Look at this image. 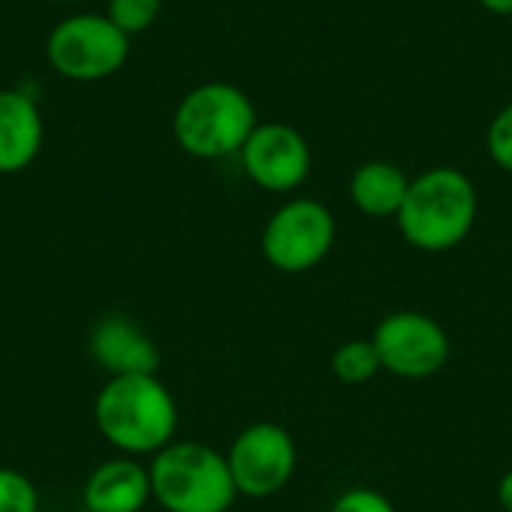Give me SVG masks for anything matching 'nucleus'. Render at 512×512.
<instances>
[{
  "label": "nucleus",
  "mask_w": 512,
  "mask_h": 512,
  "mask_svg": "<svg viewBox=\"0 0 512 512\" xmlns=\"http://www.w3.org/2000/svg\"><path fill=\"white\" fill-rule=\"evenodd\" d=\"M93 423L108 447L141 459L156 456L174 441L180 408L159 375H120L108 378L96 393Z\"/></svg>",
  "instance_id": "f257e3e1"
},
{
  "label": "nucleus",
  "mask_w": 512,
  "mask_h": 512,
  "mask_svg": "<svg viewBox=\"0 0 512 512\" xmlns=\"http://www.w3.org/2000/svg\"><path fill=\"white\" fill-rule=\"evenodd\" d=\"M162 12V0H108L105 15L132 39L135 33H144L156 24Z\"/></svg>",
  "instance_id": "2eb2a0df"
},
{
  "label": "nucleus",
  "mask_w": 512,
  "mask_h": 512,
  "mask_svg": "<svg viewBox=\"0 0 512 512\" xmlns=\"http://www.w3.org/2000/svg\"><path fill=\"white\" fill-rule=\"evenodd\" d=\"M246 177L264 192H294L306 183L312 150L303 132L288 123H258L240 150Z\"/></svg>",
  "instance_id": "1a4fd4ad"
},
{
  "label": "nucleus",
  "mask_w": 512,
  "mask_h": 512,
  "mask_svg": "<svg viewBox=\"0 0 512 512\" xmlns=\"http://www.w3.org/2000/svg\"><path fill=\"white\" fill-rule=\"evenodd\" d=\"M408 174L384 159H372L363 162L354 177H351V201L360 213L372 216V219H396L405 195H408Z\"/></svg>",
  "instance_id": "ddd939ff"
},
{
  "label": "nucleus",
  "mask_w": 512,
  "mask_h": 512,
  "mask_svg": "<svg viewBox=\"0 0 512 512\" xmlns=\"http://www.w3.org/2000/svg\"><path fill=\"white\" fill-rule=\"evenodd\" d=\"M90 357L108 378L156 375L162 363L156 342L126 315H108L90 330Z\"/></svg>",
  "instance_id": "9d476101"
},
{
  "label": "nucleus",
  "mask_w": 512,
  "mask_h": 512,
  "mask_svg": "<svg viewBox=\"0 0 512 512\" xmlns=\"http://www.w3.org/2000/svg\"><path fill=\"white\" fill-rule=\"evenodd\" d=\"M81 501L87 512H141L153 501L150 468L135 456L105 459L84 480Z\"/></svg>",
  "instance_id": "9b49d317"
},
{
  "label": "nucleus",
  "mask_w": 512,
  "mask_h": 512,
  "mask_svg": "<svg viewBox=\"0 0 512 512\" xmlns=\"http://www.w3.org/2000/svg\"><path fill=\"white\" fill-rule=\"evenodd\" d=\"M486 147H489V156L495 159V165L512 174V102L507 108H501L495 114V120L489 123Z\"/></svg>",
  "instance_id": "f3484780"
},
{
  "label": "nucleus",
  "mask_w": 512,
  "mask_h": 512,
  "mask_svg": "<svg viewBox=\"0 0 512 512\" xmlns=\"http://www.w3.org/2000/svg\"><path fill=\"white\" fill-rule=\"evenodd\" d=\"M147 468L153 501L165 512H228L237 501L225 453L201 441H171Z\"/></svg>",
  "instance_id": "7ed1b4c3"
},
{
  "label": "nucleus",
  "mask_w": 512,
  "mask_h": 512,
  "mask_svg": "<svg viewBox=\"0 0 512 512\" xmlns=\"http://www.w3.org/2000/svg\"><path fill=\"white\" fill-rule=\"evenodd\" d=\"M75 512H87V510H84V507H81V510H75Z\"/></svg>",
  "instance_id": "4be33fe9"
},
{
  "label": "nucleus",
  "mask_w": 512,
  "mask_h": 512,
  "mask_svg": "<svg viewBox=\"0 0 512 512\" xmlns=\"http://www.w3.org/2000/svg\"><path fill=\"white\" fill-rule=\"evenodd\" d=\"M0 512H39L33 480L15 468H0Z\"/></svg>",
  "instance_id": "dca6fc26"
},
{
  "label": "nucleus",
  "mask_w": 512,
  "mask_h": 512,
  "mask_svg": "<svg viewBox=\"0 0 512 512\" xmlns=\"http://www.w3.org/2000/svg\"><path fill=\"white\" fill-rule=\"evenodd\" d=\"M372 342L381 357V369L405 381L435 378L450 360V336L441 321L414 309L384 315Z\"/></svg>",
  "instance_id": "6e6552de"
},
{
  "label": "nucleus",
  "mask_w": 512,
  "mask_h": 512,
  "mask_svg": "<svg viewBox=\"0 0 512 512\" xmlns=\"http://www.w3.org/2000/svg\"><path fill=\"white\" fill-rule=\"evenodd\" d=\"M336 243V219L315 198L282 204L261 231V255L279 273H306L318 267Z\"/></svg>",
  "instance_id": "423d86ee"
},
{
  "label": "nucleus",
  "mask_w": 512,
  "mask_h": 512,
  "mask_svg": "<svg viewBox=\"0 0 512 512\" xmlns=\"http://www.w3.org/2000/svg\"><path fill=\"white\" fill-rule=\"evenodd\" d=\"M51 3H78V0H51Z\"/></svg>",
  "instance_id": "412c9836"
},
{
  "label": "nucleus",
  "mask_w": 512,
  "mask_h": 512,
  "mask_svg": "<svg viewBox=\"0 0 512 512\" xmlns=\"http://www.w3.org/2000/svg\"><path fill=\"white\" fill-rule=\"evenodd\" d=\"M477 189L459 168H429L411 180L405 204L396 216L402 237L420 252L456 249L477 222Z\"/></svg>",
  "instance_id": "f03ea898"
},
{
  "label": "nucleus",
  "mask_w": 512,
  "mask_h": 512,
  "mask_svg": "<svg viewBox=\"0 0 512 512\" xmlns=\"http://www.w3.org/2000/svg\"><path fill=\"white\" fill-rule=\"evenodd\" d=\"M258 126L252 99L228 81L192 87L174 111V141L195 159H225L243 150Z\"/></svg>",
  "instance_id": "20e7f679"
},
{
  "label": "nucleus",
  "mask_w": 512,
  "mask_h": 512,
  "mask_svg": "<svg viewBox=\"0 0 512 512\" xmlns=\"http://www.w3.org/2000/svg\"><path fill=\"white\" fill-rule=\"evenodd\" d=\"M45 141V120L36 99L18 87L0 90V174L33 165Z\"/></svg>",
  "instance_id": "f8f14e48"
},
{
  "label": "nucleus",
  "mask_w": 512,
  "mask_h": 512,
  "mask_svg": "<svg viewBox=\"0 0 512 512\" xmlns=\"http://www.w3.org/2000/svg\"><path fill=\"white\" fill-rule=\"evenodd\" d=\"M51 69L69 81H105L129 60V36L99 12H75L54 24L45 42Z\"/></svg>",
  "instance_id": "39448f33"
},
{
  "label": "nucleus",
  "mask_w": 512,
  "mask_h": 512,
  "mask_svg": "<svg viewBox=\"0 0 512 512\" xmlns=\"http://www.w3.org/2000/svg\"><path fill=\"white\" fill-rule=\"evenodd\" d=\"M237 495L264 501L279 495L297 474V441L279 423L246 426L225 453Z\"/></svg>",
  "instance_id": "0eeeda50"
},
{
  "label": "nucleus",
  "mask_w": 512,
  "mask_h": 512,
  "mask_svg": "<svg viewBox=\"0 0 512 512\" xmlns=\"http://www.w3.org/2000/svg\"><path fill=\"white\" fill-rule=\"evenodd\" d=\"M480 6L495 12V15H510L512 18V0H480Z\"/></svg>",
  "instance_id": "aec40b11"
},
{
  "label": "nucleus",
  "mask_w": 512,
  "mask_h": 512,
  "mask_svg": "<svg viewBox=\"0 0 512 512\" xmlns=\"http://www.w3.org/2000/svg\"><path fill=\"white\" fill-rule=\"evenodd\" d=\"M498 501H501L504 512H512V468L501 477V483H498Z\"/></svg>",
  "instance_id": "6ab92c4d"
},
{
  "label": "nucleus",
  "mask_w": 512,
  "mask_h": 512,
  "mask_svg": "<svg viewBox=\"0 0 512 512\" xmlns=\"http://www.w3.org/2000/svg\"><path fill=\"white\" fill-rule=\"evenodd\" d=\"M330 512H399L393 507V501L387 495H381L378 489L369 486H354L348 492H342Z\"/></svg>",
  "instance_id": "a211bd4d"
},
{
  "label": "nucleus",
  "mask_w": 512,
  "mask_h": 512,
  "mask_svg": "<svg viewBox=\"0 0 512 512\" xmlns=\"http://www.w3.org/2000/svg\"><path fill=\"white\" fill-rule=\"evenodd\" d=\"M330 369L342 384H366L378 372H384L372 339H348V342H342L333 351Z\"/></svg>",
  "instance_id": "4468645a"
}]
</instances>
